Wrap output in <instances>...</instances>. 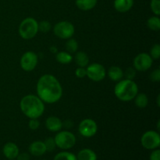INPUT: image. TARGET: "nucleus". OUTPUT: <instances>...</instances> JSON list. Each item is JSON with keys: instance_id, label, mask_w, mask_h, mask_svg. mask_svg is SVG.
Returning <instances> with one entry per match:
<instances>
[{"instance_id": "f257e3e1", "label": "nucleus", "mask_w": 160, "mask_h": 160, "mask_svg": "<svg viewBox=\"0 0 160 160\" xmlns=\"http://www.w3.org/2000/svg\"><path fill=\"white\" fill-rule=\"evenodd\" d=\"M36 90L38 96L43 102L53 104L62 98V85L53 75H42L38 81Z\"/></svg>"}, {"instance_id": "f03ea898", "label": "nucleus", "mask_w": 160, "mask_h": 160, "mask_svg": "<svg viewBox=\"0 0 160 160\" xmlns=\"http://www.w3.org/2000/svg\"><path fill=\"white\" fill-rule=\"evenodd\" d=\"M20 108L29 119H38L45 111V105L38 95H28L21 98Z\"/></svg>"}, {"instance_id": "7ed1b4c3", "label": "nucleus", "mask_w": 160, "mask_h": 160, "mask_svg": "<svg viewBox=\"0 0 160 160\" xmlns=\"http://www.w3.org/2000/svg\"><path fill=\"white\" fill-rule=\"evenodd\" d=\"M138 93V84L133 80H120L114 88V94L119 100L129 102L134 99Z\"/></svg>"}, {"instance_id": "20e7f679", "label": "nucleus", "mask_w": 160, "mask_h": 160, "mask_svg": "<svg viewBox=\"0 0 160 160\" xmlns=\"http://www.w3.org/2000/svg\"><path fill=\"white\" fill-rule=\"evenodd\" d=\"M38 32V23L33 17H27L19 26V34L20 37L26 40L33 38Z\"/></svg>"}, {"instance_id": "39448f33", "label": "nucleus", "mask_w": 160, "mask_h": 160, "mask_svg": "<svg viewBox=\"0 0 160 160\" xmlns=\"http://www.w3.org/2000/svg\"><path fill=\"white\" fill-rule=\"evenodd\" d=\"M56 147L62 150H68L73 148L76 144V137L68 131H59L54 138Z\"/></svg>"}, {"instance_id": "423d86ee", "label": "nucleus", "mask_w": 160, "mask_h": 160, "mask_svg": "<svg viewBox=\"0 0 160 160\" xmlns=\"http://www.w3.org/2000/svg\"><path fill=\"white\" fill-rule=\"evenodd\" d=\"M75 28L73 23L67 20L58 22L53 28L55 35L61 39H69L74 34Z\"/></svg>"}, {"instance_id": "0eeeda50", "label": "nucleus", "mask_w": 160, "mask_h": 160, "mask_svg": "<svg viewBox=\"0 0 160 160\" xmlns=\"http://www.w3.org/2000/svg\"><path fill=\"white\" fill-rule=\"evenodd\" d=\"M141 143L145 149H156L160 145L159 134L155 131H146L141 138Z\"/></svg>"}, {"instance_id": "6e6552de", "label": "nucleus", "mask_w": 160, "mask_h": 160, "mask_svg": "<svg viewBox=\"0 0 160 160\" xmlns=\"http://www.w3.org/2000/svg\"><path fill=\"white\" fill-rule=\"evenodd\" d=\"M86 76L92 81L98 82L104 80L106 76L105 67L100 63H92L86 67Z\"/></svg>"}, {"instance_id": "1a4fd4ad", "label": "nucleus", "mask_w": 160, "mask_h": 160, "mask_svg": "<svg viewBox=\"0 0 160 160\" xmlns=\"http://www.w3.org/2000/svg\"><path fill=\"white\" fill-rule=\"evenodd\" d=\"M153 59L149 54L146 52L139 53L133 61V67L138 71H146L152 66Z\"/></svg>"}, {"instance_id": "9d476101", "label": "nucleus", "mask_w": 160, "mask_h": 160, "mask_svg": "<svg viewBox=\"0 0 160 160\" xmlns=\"http://www.w3.org/2000/svg\"><path fill=\"white\" fill-rule=\"evenodd\" d=\"M38 57L35 52L32 51L26 52L20 59V67L24 71H32L37 67Z\"/></svg>"}, {"instance_id": "9b49d317", "label": "nucleus", "mask_w": 160, "mask_h": 160, "mask_svg": "<svg viewBox=\"0 0 160 160\" xmlns=\"http://www.w3.org/2000/svg\"><path fill=\"white\" fill-rule=\"evenodd\" d=\"M79 133L84 138H92L98 131V125L92 119H84L80 123L78 127Z\"/></svg>"}, {"instance_id": "f8f14e48", "label": "nucleus", "mask_w": 160, "mask_h": 160, "mask_svg": "<svg viewBox=\"0 0 160 160\" xmlns=\"http://www.w3.org/2000/svg\"><path fill=\"white\" fill-rule=\"evenodd\" d=\"M3 155L7 158L8 159H17V156L20 153L19 148L13 142H7L3 146L2 148Z\"/></svg>"}, {"instance_id": "ddd939ff", "label": "nucleus", "mask_w": 160, "mask_h": 160, "mask_svg": "<svg viewBox=\"0 0 160 160\" xmlns=\"http://www.w3.org/2000/svg\"><path fill=\"white\" fill-rule=\"evenodd\" d=\"M45 127L52 132H58L62 128V122L59 118L54 116L48 117L45 120Z\"/></svg>"}, {"instance_id": "4468645a", "label": "nucleus", "mask_w": 160, "mask_h": 160, "mask_svg": "<svg viewBox=\"0 0 160 160\" xmlns=\"http://www.w3.org/2000/svg\"><path fill=\"white\" fill-rule=\"evenodd\" d=\"M47 152L44 142L35 141L32 142L29 146V152L32 156H42Z\"/></svg>"}, {"instance_id": "2eb2a0df", "label": "nucleus", "mask_w": 160, "mask_h": 160, "mask_svg": "<svg viewBox=\"0 0 160 160\" xmlns=\"http://www.w3.org/2000/svg\"><path fill=\"white\" fill-rule=\"evenodd\" d=\"M134 0H114V8L119 12H127L132 8Z\"/></svg>"}, {"instance_id": "dca6fc26", "label": "nucleus", "mask_w": 160, "mask_h": 160, "mask_svg": "<svg viewBox=\"0 0 160 160\" xmlns=\"http://www.w3.org/2000/svg\"><path fill=\"white\" fill-rule=\"evenodd\" d=\"M107 74L112 81L118 82L123 78V71L120 67H117V66H112L109 69Z\"/></svg>"}, {"instance_id": "f3484780", "label": "nucleus", "mask_w": 160, "mask_h": 160, "mask_svg": "<svg viewBox=\"0 0 160 160\" xmlns=\"http://www.w3.org/2000/svg\"><path fill=\"white\" fill-rule=\"evenodd\" d=\"M98 0H76L77 7L83 11H88L93 9L97 4Z\"/></svg>"}, {"instance_id": "a211bd4d", "label": "nucleus", "mask_w": 160, "mask_h": 160, "mask_svg": "<svg viewBox=\"0 0 160 160\" xmlns=\"http://www.w3.org/2000/svg\"><path fill=\"white\" fill-rule=\"evenodd\" d=\"M77 156L78 160H97V155L90 148H84L78 152Z\"/></svg>"}, {"instance_id": "6ab92c4d", "label": "nucleus", "mask_w": 160, "mask_h": 160, "mask_svg": "<svg viewBox=\"0 0 160 160\" xmlns=\"http://www.w3.org/2000/svg\"><path fill=\"white\" fill-rule=\"evenodd\" d=\"M74 60L79 67H86L88 65L89 58L84 52H78L75 55Z\"/></svg>"}, {"instance_id": "aec40b11", "label": "nucleus", "mask_w": 160, "mask_h": 160, "mask_svg": "<svg viewBox=\"0 0 160 160\" xmlns=\"http://www.w3.org/2000/svg\"><path fill=\"white\" fill-rule=\"evenodd\" d=\"M134 99V103L137 107L140 109H144L148 106V98L146 94L145 93H138L135 96Z\"/></svg>"}, {"instance_id": "412c9836", "label": "nucleus", "mask_w": 160, "mask_h": 160, "mask_svg": "<svg viewBox=\"0 0 160 160\" xmlns=\"http://www.w3.org/2000/svg\"><path fill=\"white\" fill-rule=\"evenodd\" d=\"M56 59L59 63L61 64H69L73 60V56L68 52H59L56 53Z\"/></svg>"}, {"instance_id": "4be33fe9", "label": "nucleus", "mask_w": 160, "mask_h": 160, "mask_svg": "<svg viewBox=\"0 0 160 160\" xmlns=\"http://www.w3.org/2000/svg\"><path fill=\"white\" fill-rule=\"evenodd\" d=\"M147 26L151 31H159L160 30V19L159 16L150 17L147 21Z\"/></svg>"}, {"instance_id": "5701e85b", "label": "nucleus", "mask_w": 160, "mask_h": 160, "mask_svg": "<svg viewBox=\"0 0 160 160\" xmlns=\"http://www.w3.org/2000/svg\"><path fill=\"white\" fill-rule=\"evenodd\" d=\"M53 160H78L77 156L70 152H61L57 153Z\"/></svg>"}, {"instance_id": "b1692460", "label": "nucleus", "mask_w": 160, "mask_h": 160, "mask_svg": "<svg viewBox=\"0 0 160 160\" xmlns=\"http://www.w3.org/2000/svg\"><path fill=\"white\" fill-rule=\"evenodd\" d=\"M65 46L67 52H68L69 53H70V54H72V53H74L78 51V42H77L76 39L70 38H69L68 41L67 42Z\"/></svg>"}, {"instance_id": "393cba45", "label": "nucleus", "mask_w": 160, "mask_h": 160, "mask_svg": "<svg viewBox=\"0 0 160 160\" xmlns=\"http://www.w3.org/2000/svg\"><path fill=\"white\" fill-rule=\"evenodd\" d=\"M150 56L152 59H159L160 57V45L156 44L150 50Z\"/></svg>"}, {"instance_id": "a878e982", "label": "nucleus", "mask_w": 160, "mask_h": 160, "mask_svg": "<svg viewBox=\"0 0 160 160\" xmlns=\"http://www.w3.org/2000/svg\"><path fill=\"white\" fill-rule=\"evenodd\" d=\"M52 29V25L50 22L47 20H42L40 23H38V31H42L43 33H47Z\"/></svg>"}, {"instance_id": "bb28decb", "label": "nucleus", "mask_w": 160, "mask_h": 160, "mask_svg": "<svg viewBox=\"0 0 160 160\" xmlns=\"http://www.w3.org/2000/svg\"><path fill=\"white\" fill-rule=\"evenodd\" d=\"M150 7L152 11L156 16H159L160 14V0H151Z\"/></svg>"}, {"instance_id": "cd10ccee", "label": "nucleus", "mask_w": 160, "mask_h": 160, "mask_svg": "<svg viewBox=\"0 0 160 160\" xmlns=\"http://www.w3.org/2000/svg\"><path fill=\"white\" fill-rule=\"evenodd\" d=\"M45 145V148L48 152H52L53 150L56 148V142L53 138H48L45 139V141L44 142Z\"/></svg>"}, {"instance_id": "c85d7f7f", "label": "nucleus", "mask_w": 160, "mask_h": 160, "mask_svg": "<svg viewBox=\"0 0 160 160\" xmlns=\"http://www.w3.org/2000/svg\"><path fill=\"white\" fill-rule=\"evenodd\" d=\"M123 76L128 80H134L136 76V70L134 67H128L125 73H123Z\"/></svg>"}, {"instance_id": "c756f323", "label": "nucleus", "mask_w": 160, "mask_h": 160, "mask_svg": "<svg viewBox=\"0 0 160 160\" xmlns=\"http://www.w3.org/2000/svg\"><path fill=\"white\" fill-rule=\"evenodd\" d=\"M28 127L32 131H36L40 127V122L38 121V119H30L28 122Z\"/></svg>"}, {"instance_id": "7c9ffc66", "label": "nucleus", "mask_w": 160, "mask_h": 160, "mask_svg": "<svg viewBox=\"0 0 160 160\" xmlns=\"http://www.w3.org/2000/svg\"><path fill=\"white\" fill-rule=\"evenodd\" d=\"M150 80L152 82H159L160 81V70L156 69L154 71H152L150 74Z\"/></svg>"}, {"instance_id": "2f4dec72", "label": "nucleus", "mask_w": 160, "mask_h": 160, "mask_svg": "<svg viewBox=\"0 0 160 160\" xmlns=\"http://www.w3.org/2000/svg\"><path fill=\"white\" fill-rule=\"evenodd\" d=\"M75 75L77 76V78H84V77H86L87 73H86V68L85 67H79L76 69L75 70Z\"/></svg>"}, {"instance_id": "473e14b6", "label": "nucleus", "mask_w": 160, "mask_h": 160, "mask_svg": "<svg viewBox=\"0 0 160 160\" xmlns=\"http://www.w3.org/2000/svg\"><path fill=\"white\" fill-rule=\"evenodd\" d=\"M150 160H160V150L156 148L152 152L150 155Z\"/></svg>"}, {"instance_id": "72a5a7b5", "label": "nucleus", "mask_w": 160, "mask_h": 160, "mask_svg": "<svg viewBox=\"0 0 160 160\" xmlns=\"http://www.w3.org/2000/svg\"><path fill=\"white\" fill-rule=\"evenodd\" d=\"M17 160H30V155L27 152L19 153V155L17 157Z\"/></svg>"}, {"instance_id": "f704fd0d", "label": "nucleus", "mask_w": 160, "mask_h": 160, "mask_svg": "<svg viewBox=\"0 0 160 160\" xmlns=\"http://www.w3.org/2000/svg\"><path fill=\"white\" fill-rule=\"evenodd\" d=\"M159 98H160V95H158V97H157V106H159V105H160V103H159Z\"/></svg>"}, {"instance_id": "c9c22d12", "label": "nucleus", "mask_w": 160, "mask_h": 160, "mask_svg": "<svg viewBox=\"0 0 160 160\" xmlns=\"http://www.w3.org/2000/svg\"><path fill=\"white\" fill-rule=\"evenodd\" d=\"M9 160H14V159H9Z\"/></svg>"}, {"instance_id": "e433bc0d", "label": "nucleus", "mask_w": 160, "mask_h": 160, "mask_svg": "<svg viewBox=\"0 0 160 160\" xmlns=\"http://www.w3.org/2000/svg\"><path fill=\"white\" fill-rule=\"evenodd\" d=\"M42 160H45V159H42Z\"/></svg>"}]
</instances>
